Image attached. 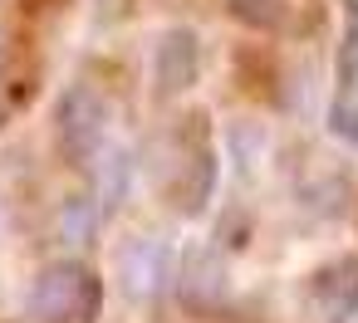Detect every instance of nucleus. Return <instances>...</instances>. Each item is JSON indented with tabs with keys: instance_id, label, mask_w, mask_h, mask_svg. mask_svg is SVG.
<instances>
[{
	"instance_id": "1",
	"label": "nucleus",
	"mask_w": 358,
	"mask_h": 323,
	"mask_svg": "<svg viewBox=\"0 0 358 323\" xmlns=\"http://www.w3.org/2000/svg\"><path fill=\"white\" fill-rule=\"evenodd\" d=\"M103 284L84 260H55L30 284V323H99Z\"/></svg>"
},
{
	"instance_id": "2",
	"label": "nucleus",
	"mask_w": 358,
	"mask_h": 323,
	"mask_svg": "<svg viewBox=\"0 0 358 323\" xmlns=\"http://www.w3.org/2000/svg\"><path fill=\"white\" fill-rule=\"evenodd\" d=\"M118 289L138 303L152 308L167 299V289H177V250L167 235H133L118 250Z\"/></svg>"
},
{
	"instance_id": "3",
	"label": "nucleus",
	"mask_w": 358,
	"mask_h": 323,
	"mask_svg": "<svg viewBox=\"0 0 358 323\" xmlns=\"http://www.w3.org/2000/svg\"><path fill=\"white\" fill-rule=\"evenodd\" d=\"M55 123H59V147H64V157L89 167V162L99 157V147L108 142V98H103L89 79H79V84L64 89Z\"/></svg>"
},
{
	"instance_id": "4",
	"label": "nucleus",
	"mask_w": 358,
	"mask_h": 323,
	"mask_svg": "<svg viewBox=\"0 0 358 323\" xmlns=\"http://www.w3.org/2000/svg\"><path fill=\"white\" fill-rule=\"evenodd\" d=\"M231 294V269L221 245H187L182 250V269H177V299L192 313H216Z\"/></svg>"
},
{
	"instance_id": "5",
	"label": "nucleus",
	"mask_w": 358,
	"mask_h": 323,
	"mask_svg": "<svg viewBox=\"0 0 358 323\" xmlns=\"http://www.w3.org/2000/svg\"><path fill=\"white\" fill-rule=\"evenodd\" d=\"M309 299L324 323H358V250L329 260L309 279Z\"/></svg>"
},
{
	"instance_id": "6",
	"label": "nucleus",
	"mask_w": 358,
	"mask_h": 323,
	"mask_svg": "<svg viewBox=\"0 0 358 323\" xmlns=\"http://www.w3.org/2000/svg\"><path fill=\"white\" fill-rule=\"evenodd\" d=\"M196 69H201V45L187 25L167 30L157 40V54H152V79H157V98H182L192 84H196Z\"/></svg>"
},
{
	"instance_id": "7",
	"label": "nucleus",
	"mask_w": 358,
	"mask_h": 323,
	"mask_svg": "<svg viewBox=\"0 0 358 323\" xmlns=\"http://www.w3.org/2000/svg\"><path fill=\"white\" fill-rule=\"evenodd\" d=\"M89 172H94V201L103 206V216L118 211L128 201V186H133V152L123 142H103L99 157L89 162Z\"/></svg>"
},
{
	"instance_id": "8",
	"label": "nucleus",
	"mask_w": 358,
	"mask_h": 323,
	"mask_svg": "<svg viewBox=\"0 0 358 323\" xmlns=\"http://www.w3.org/2000/svg\"><path fill=\"white\" fill-rule=\"evenodd\" d=\"M99 225H103V206L94 196H69L55 216V240L69 250H89L99 240Z\"/></svg>"
},
{
	"instance_id": "9",
	"label": "nucleus",
	"mask_w": 358,
	"mask_h": 323,
	"mask_svg": "<svg viewBox=\"0 0 358 323\" xmlns=\"http://www.w3.org/2000/svg\"><path fill=\"white\" fill-rule=\"evenodd\" d=\"M216 196V152L201 142L196 152H187V186H182V211L201 216Z\"/></svg>"
},
{
	"instance_id": "10",
	"label": "nucleus",
	"mask_w": 358,
	"mask_h": 323,
	"mask_svg": "<svg viewBox=\"0 0 358 323\" xmlns=\"http://www.w3.org/2000/svg\"><path fill=\"white\" fill-rule=\"evenodd\" d=\"M338 93L358 98V0H343V45H338Z\"/></svg>"
},
{
	"instance_id": "11",
	"label": "nucleus",
	"mask_w": 358,
	"mask_h": 323,
	"mask_svg": "<svg viewBox=\"0 0 358 323\" xmlns=\"http://www.w3.org/2000/svg\"><path fill=\"white\" fill-rule=\"evenodd\" d=\"M226 147H231L236 172H241V176H250V172H255V162H260V152H265V128L241 118V123H231V128H226Z\"/></svg>"
},
{
	"instance_id": "12",
	"label": "nucleus",
	"mask_w": 358,
	"mask_h": 323,
	"mask_svg": "<svg viewBox=\"0 0 358 323\" xmlns=\"http://www.w3.org/2000/svg\"><path fill=\"white\" fill-rule=\"evenodd\" d=\"M343 201H348V181L343 176H314L304 186V211H314V216H338Z\"/></svg>"
},
{
	"instance_id": "13",
	"label": "nucleus",
	"mask_w": 358,
	"mask_h": 323,
	"mask_svg": "<svg viewBox=\"0 0 358 323\" xmlns=\"http://www.w3.org/2000/svg\"><path fill=\"white\" fill-rule=\"evenodd\" d=\"M231 15L255 25V30H285V6L280 0H226Z\"/></svg>"
},
{
	"instance_id": "14",
	"label": "nucleus",
	"mask_w": 358,
	"mask_h": 323,
	"mask_svg": "<svg viewBox=\"0 0 358 323\" xmlns=\"http://www.w3.org/2000/svg\"><path fill=\"white\" fill-rule=\"evenodd\" d=\"M329 133H334L338 142L358 147V98L334 93V103H329Z\"/></svg>"
}]
</instances>
